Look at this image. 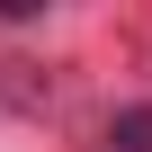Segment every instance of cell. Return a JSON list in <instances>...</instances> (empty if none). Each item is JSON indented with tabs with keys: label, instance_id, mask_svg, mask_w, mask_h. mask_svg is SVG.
Instances as JSON below:
<instances>
[{
	"label": "cell",
	"instance_id": "obj_1",
	"mask_svg": "<svg viewBox=\"0 0 152 152\" xmlns=\"http://www.w3.org/2000/svg\"><path fill=\"white\" fill-rule=\"evenodd\" d=\"M107 143H116V152H152V107H125V116L107 125Z\"/></svg>",
	"mask_w": 152,
	"mask_h": 152
}]
</instances>
